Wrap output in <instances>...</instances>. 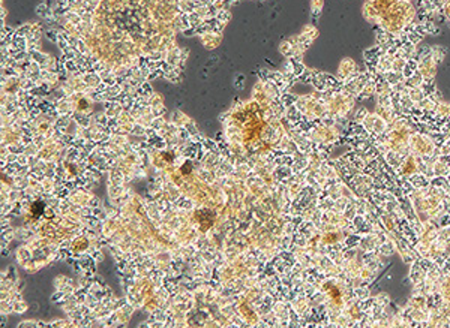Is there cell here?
Listing matches in <instances>:
<instances>
[{
  "mask_svg": "<svg viewBox=\"0 0 450 328\" xmlns=\"http://www.w3.org/2000/svg\"><path fill=\"white\" fill-rule=\"evenodd\" d=\"M197 220L201 226V231H207L215 222V213L210 210H201L197 212Z\"/></svg>",
  "mask_w": 450,
  "mask_h": 328,
  "instance_id": "cell-1",
  "label": "cell"
},
{
  "mask_svg": "<svg viewBox=\"0 0 450 328\" xmlns=\"http://www.w3.org/2000/svg\"><path fill=\"white\" fill-rule=\"evenodd\" d=\"M44 207H45V205H44L42 201H36V202L32 205V213H33L35 218H38V216L44 212Z\"/></svg>",
  "mask_w": 450,
  "mask_h": 328,
  "instance_id": "cell-2",
  "label": "cell"
},
{
  "mask_svg": "<svg viewBox=\"0 0 450 328\" xmlns=\"http://www.w3.org/2000/svg\"><path fill=\"white\" fill-rule=\"evenodd\" d=\"M180 172H182L183 175H189L191 172H192V164L188 161V162H185L182 166H180Z\"/></svg>",
  "mask_w": 450,
  "mask_h": 328,
  "instance_id": "cell-3",
  "label": "cell"
},
{
  "mask_svg": "<svg viewBox=\"0 0 450 328\" xmlns=\"http://www.w3.org/2000/svg\"><path fill=\"white\" fill-rule=\"evenodd\" d=\"M162 158H164V161H167L168 164H171L173 161H174V158H173V155L171 153H168V152H165V153H162Z\"/></svg>",
  "mask_w": 450,
  "mask_h": 328,
  "instance_id": "cell-4",
  "label": "cell"
}]
</instances>
